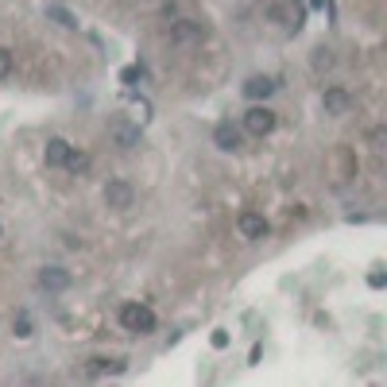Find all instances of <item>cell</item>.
<instances>
[{"mask_svg":"<svg viewBox=\"0 0 387 387\" xmlns=\"http://www.w3.org/2000/svg\"><path fill=\"white\" fill-rule=\"evenodd\" d=\"M117 376V372H125V360H105V357H97V360H89V376Z\"/></svg>","mask_w":387,"mask_h":387,"instance_id":"cell-14","label":"cell"},{"mask_svg":"<svg viewBox=\"0 0 387 387\" xmlns=\"http://www.w3.org/2000/svg\"><path fill=\"white\" fill-rule=\"evenodd\" d=\"M66 171H70V175H86L89 167H93V159H89V151H81V147H70V151H66V163H62Z\"/></svg>","mask_w":387,"mask_h":387,"instance_id":"cell-12","label":"cell"},{"mask_svg":"<svg viewBox=\"0 0 387 387\" xmlns=\"http://www.w3.org/2000/svg\"><path fill=\"white\" fill-rule=\"evenodd\" d=\"M275 125H279V117L267 109V105H252V109L244 112V120H241V132L263 139V136H271V132H275Z\"/></svg>","mask_w":387,"mask_h":387,"instance_id":"cell-2","label":"cell"},{"mask_svg":"<svg viewBox=\"0 0 387 387\" xmlns=\"http://www.w3.org/2000/svg\"><path fill=\"white\" fill-rule=\"evenodd\" d=\"M12 333L20 337V341H28V337L35 333V325H31V318L23 314V310H20V314H16V318H12Z\"/></svg>","mask_w":387,"mask_h":387,"instance_id":"cell-15","label":"cell"},{"mask_svg":"<svg viewBox=\"0 0 387 387\" xmlns=\"http://www.w3.org/2000/svg\"><path fill=\"white\" fill-rule=\"evenodd\" d=\"M120 78H125V81H136V78H139V66H128V70L120 74Z\"/></svg>","mask_w":387,"mask_h":387,"instance_id":"cell-21","label":"cell"},{"mask_svg":"<svg viewBox=\"0 0 387 387\" xmlns=\"http://www.w3.org/2000/svg\"><path fill=\"white\" fill-rule=\"evenodd\" d=\"M70 283H74V275H70L66 267H54V263H51V267H43V271H39V287H43L47 294L70 291Z\"/></svg>","mask_w":387,"mask_h":387,"instance_id":"cell-6","label":"cell"},{"mask_svg":"<svg viewBox=\"0 0 387 387\" xmlns=\"http://www.w3.org/2000/svg\"><path fill=\"white\" fill-rule=\"evenodd\" d=\"M66 151H70V144H66L62 136H51V139H47V147H43V163H47V167H62Z\"/></svg>","mask_w":387,"mask_h":387,"instance_id":"cell-11","label":"cell"},{"mask_svg":"<svg viewBox=\"0 0 387 387\" xmlns=\"http://www.w3.org/2000/svg\"><path fill=\"white\" fill-rule=\"evenodd\" d=\"M236 225H241V233L248 236V241H263V236L271 233V225H267V217H263V213H241V221H236Z\"/></svg>","mask_w":387,"mask_h":387,"instance_id":"cell-10","label":"cell"},{"mask_svg":"<svg viewBox=\"0 0 387 387\" xmlns=\"http://www.w3.org/2000/svg\"><path fill=\"white\" fill-rule=\"evenodd\" d=\"M244 139V132L233 125V120H217V128H213V144L221 147V151H236Z\"/></svg>","mask_w":387,"mask_h":387,"instance_id":"cell-8","label":"cell"},{"mask_svg":"<svg viewBox=\"0 0 387 387\" xmlns=\"http://www.w3.org/2000/svg\"><path fill=\"white\" fill-rule=\"evenodd\" d=\"M12 51H4V47H0V81H4L8 78V74H12Z\"/></svg>","mask_w":387,"mask_h":387,"instance_id":"cell-17","label":"cell"},{"mask_svg":"<svg viewBox=\"0 0 387 387\" xmlns=\"http://www.w3.org/2000/svg\"><path fill=\"white\" fill-rule=\"evenodd\" d=\"M0 233H4V225H0Z\"/></svg>","mask_w":387,"mask_h":387,"instance_id":"cell-22","label":"cell"},{"mask_svg":"<svg viewBox=\"0 0 387 387\" xmlns=\"http://www.w3.org/2000/svg\"><path fill=\"white\" fill-rule=\"evenodd\" d=\"M275 89H279L275 78H267V74H252V78L244 81V97H248V101H267Z\"/></svg>","mask_w":387,"mask_h":387,"instance_id":"cell-9","label":"cell"},{"mask_svg":"<svg viewBox=\"0 0 387 387\" xmlns=\"http://www.w3.org/2000/svg\"><path fill=\"white\" fill-rule=\"evenodd\" d=\"M120 325L128 333H155V310L147 302H125L120 306Z\"/></svg>","mask_w":387,"mask_h":387,"instance_id":"cell-1","label":"cell"},{"mask_svg":"<svg viewBox=\"0 0 387 387\" xmlns=\"http://www.w3.org/2000/svg\"><path fill=\"white\" fill-rule=\"evenodd\" d=\"M205 39V23H197V20H175L171 23V43L175 47H194V43H202Z\"/></svg>","mask_w":387,"mask_h":387,"instance_id":"cell-4","label":"cell"},{"mask_svg":"<svg viewBox=\"0 0 387 387\" xmlns=\"http://www.w3.org/2000/svg\"><path fill=\"white\" fill-rule=\"evenodd\" d=\"M368 287H372V291H383V287H387V275H383V271H372V275H368Z\"/></svg>","mask_w":387,"mask_h":387,"instance_id":"cell-18","label":"cell"},{"mask_svg":"<svg viewBox=\"0 0 387 387\" xmlns=\"http://www.w3.org/2000/svg\"><path fill=\"white\" fill-rule=\"evenodd\" d=\"M209 341H213V349H229V333H225V329H213Z\"/></svg>","mask_w":387,"mask_h":387,"instance_id":"cell-19","label":"cell"},{"mask_svg":"<svg viewBox=\"0 0 387 387\" xmlns=\"http://www.w3.org/2000/svg\"><path fill=\"white\" fill-rule=\"evenodd\" d=\"M132 202H136V190H132L128 178H109L105 183V205L109 209H132Z\"/></svg>","mask_w":387,"mask_h":387,"instance_id":"cell-3","label":"cell"},{"mask_svg":"<svg viewBox=\"0 0 387 387\" xmlns=\"http://www.w3.org/2000/svg\"><path fill=\"white\" fill-rule=\"evenodd\" d=\"M43 12H47V20H54L59 28H66V31H78V16H74L70 8H62V4H47Z\"/></svg>","mask_w":387,"mask_h":387,"instance_id":"cell-13","label":"cell"},{"mask_svg":"<svg viewBox=\"0 0 387 387\" xmlns=\"http://www.w3.org/2000/svg\"><path fill=\"white\" fill-rule=\"evenodd\" d=\"M329 66H333V51H329V47H318L314 51V70L322 74V70H329Z\"/></svg>","mask_w":387,"mask_h":387,"instance_id":"cell-16","label":"cell"},{"mask_svg":"<svg viewBox=\"0 0 387 387\" xmlns=\"http://www.w3.org/2000/svg\"><path fill=\"white\" fill-rule=\"evenodd\" d=\"M109 136H112V144L117 147H125V151H132V147H139V125H132V120H112V128H109Z\"/></svg>","mask_w":387,"mask_h":387,"instance_id":"cell-7","label":"cell"},{"mask_svg":"<svg viewBox=\"0 0 387 387\" xmlns=\"http://www.w3.org/2000/svg\"><path fill=\"white\" fill-rule=\"evenodd\" d=\"M175 16H178V4H175V0H167V4H163V20H175Z\"/></svg>","mask_w":387,"mask_h":387,"instance_id":"cell-20","label":"cell"},{"mask_svg":"<svg viewBox=\"0 0 387 387\" xmlns=\"http://www.w3.org/2000/svg\"><path fill=\"white\" fill-rule=\"evenodd\" d=\"M322 109L329 112V117H345V112L352 109V93H349V89H341V86H329L322 93Z\"/></svg>","mask_w":387,"mask_h":387,"instance_id":"cell-5","label":"cell"}]
</instances>
